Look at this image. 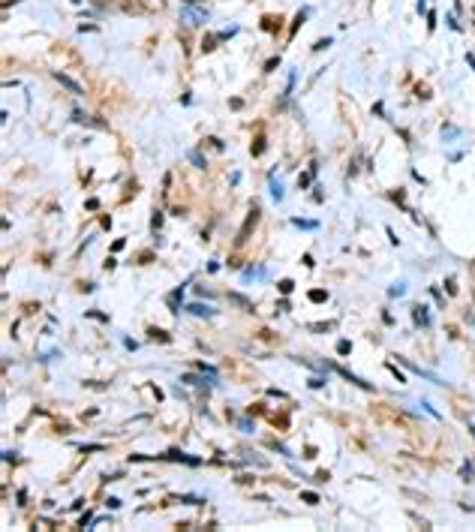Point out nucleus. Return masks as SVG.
<instances>
[{"mask_svg":"<svg viewBox=\"0 0 475 532\" xmlns=\"http://www.w3.org/2000/svg\"><path fill=\"white\" fill-rule=\"evenodd\" d=\"M310 301H316V304H322V301H328V292H310Z\"/></svg>","mask_w":475,"mask_h":532,"instance_id":"obj_7","label":"nucleus"},{"mask_svg":"<svg viewBox=\"0 0 475 532\" xmlns=\"http://www.w3.org/2000/svg\"><path fill=\"white\" fill-rule=\"evenodd\" d=\"M55 78H57V81H60L63 87H69V91H73V94H81V84H76V81L69 78V76H63V73H55Z\"/></svg>","mask_w":475,"mask_h":532,"instance_id":"obj_2","label":"nucleus"},{"mask_svg":"<svg viewBox=\"0 0 475 532\" xmlns=\"http://www.w3.org/2000/svg\"><path fill=\"white\" fill-rule=\"evenodd\" d=\"M256 220H259V208H250V214H247V223H244V228L238 232V247H244V244H247V238H250V232H253Z\"/></svg>","mask_w":475,"mask_h":532,"instance_id":"obj_1","label":"nucleus"},{"mask_svg":"<svg viewBox=\"0 0 475 532\" xmlns=\"http://www.w3.org/2000/svg\"><path fill=\"white\" fill-rule=\"evenodd\" d=\"M292 289H295V283H292V280H283V283H280V292H283V295H289Z\"/></svg>","mask_w":475,"mask_h":532,"instance_id":"obj_8","label":"nucleus"},{"mask_svg":"<svg viewBox=\"0 0 475 532\" xmlns=\"http://www.w3.org/2000/svg\"><path fill=\"white\" fill-rule=\"evenodd\" d=\"M412 313H415V322H418V325H427V316H424L427 310H421V307H415Z\"/></svg>","mask_w":475,"mask_h":532,"instance_id":"obj_6","label":"nucleus"},{"mask_svg":"<svg viewBox=\"0 0 475 532\" xmlns=\"http://www.w3.org/2000/svg\"><path fill=\"white\" fill-rule=\"evenodd\" d=\"M151 337H153V340H160V343H169V340H171L166 331H156V328H151Z\"/></svg>","mask_w":475,"mask_h":532,"instance_id":"obj_4","label":"nucleus"},{"mask_svg":"<svg viewBox=\"0 0 475 532\" xmlns=\"http://www.w3.org/2000/svg\"><path fill=\"white\" fill-rule=\"evenodd\" d=\"M349 349H352L349 340H340V343H337V352H340V355H349Z\"/></svg>","mask_w":475,"mask_h":532,"instance_id":"obj_9","label":"nucleus"},{"mask_svg":"<svg viewBox=\"0 0 475 532\" xmlns=\"http://www.w3.org/2000/svg\"><path fill=\"white\" fill-rule=\"evenodd\" d=\"M228 301H232V304H235V307H241V310H247V313L253 310V304H250V301H247V298H244V295H235V292H232V295H228Z\"/></svg>","mask_w":475,"mask_h":532,"instance_id":"obj_3","label":"nucleus"},{"mask_svg":"<svg viewBox=\"0 0 475 532\" xmlns=\"http://www.w3.org/2000/svg\"><path fill=\"white\" fill-rule=\"evenodd\" d=\"M190 310L196 313V316H210L214 310H208V307H202V304H190Z\"/></svg>","mask_w":475,"mask_h":532,"instance_id":"obj_5","label":"nucleus"},{"mask_svg":"<svg viewBox=\"0 0 475 532\" xmlns=\"http://www.w3.org/2000/svg\"><path fill=\"white\" fill-rule=\"evenodd\" d=\"M277 63H280V57H271V60H268V63H265V73H271V69H274V66H277Z\"/></svg>","mask_w":475,"mask_h":532,"instance_id":"obj_12","label":"nucleus"},{"mask_svg":"<svg viewBox=\"0 0 475 532\" xmlns=\"http://www.w3.org/2000/svg\"><path fill=\"white\" fill-rule=\"evenodd\" d=\"M331 325H325V322H319V325H310V331H328Z\"/></svg>","mask_w":475,"mask_h":532,"instance_id":"obj_13","label":"nucleus"},{"mask_svg":"<svg viewBox=\"0 0 475 532\" xmlns=\"http://www.w3.org/2000/svg\"><path fill=\"white\" fill-rule=\"evenodd\" d=\"M304 502H310V505H316V502H319V496H316V493H304Z\"/></svg>","mask_w":475,"mask_h":532,"instance_id":"obj_11","label":"nucleus"},{"mask_svg":"<svg viewBox=\"0 0 475 532\" xmlns=\"http://www.w3.org/2000/svg\"><path fill=\"white\" fill-rule=\"evenodd\" d=\"M262 151H265V141H262V138H259V141H253V153H256V156H259V153H262Z\"/></svg>","mask_w":475,"mask_h":532,"instance_id":"obj_10","label":"nucleus"}]
</instances>
